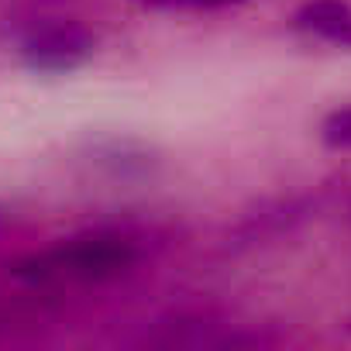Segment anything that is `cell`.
<instances>
[{
	"instance_id": "obj_8",
	"label": "cell",
	"mask_w": 351,
	"mask_h": 351,
	"mask_svg": "<svg viewBox=\"0 0 351 351\" xmlns=\"http://www.w3.org/2000/svg\"><path fill=\"white\" fill-rule=\"evenodd\" d=\"M341 330H344V334H348V337H351V317H348V320H344V324H341Z\"/></svg>"
},
{
	"instance_id": "obj_4",
	"label": "cell",
	"mask_w": 351,
	"mask_h": 351,
	"mask_svg": "<svg viewBox=\"0 0 351 351\" xmlns=\"http://www.w3.org/2000/svg\"><path fill=\"white\" fill-rule=\"evenodd\" d=\"M320 138L327 148H337V152H351V107H337L324 117L320 124Z\"/></svg>"
},
{
	"instance_id": "obj_6",
	"label": "cell",
	"mask_w": 351,
	"mask_h": 351,
	"mask_svg": "<svg viewBox=\"0 0 351 351\" xmlns=\"http://www.w3.org/2000/svg\"><path fill=\"white\" fill-rule=\"evenodd\" d=\"M228 4H241V0H186L183 8H228Z\"/></svg>"
},
{
	"instance_id": "obj_7",
	"label": "cell",
	"mask_w": 351,
	"mask_h": 351,
	"mask_svg": "<svg viewBox=\"0 0 351 351\" xmlns=\"http://www.w3.org/2000/svg\"><path fill=\"white\" fill-rule=\"evenodd\" d=\"M134 4H141V8H183L186 0H134Z\"/></svg>"
},
{
	"instance_id": "obj_1",
	"label": "cell",
	"mask_w": 351,
	"mask_h": 351,
	"mask_svg": "<svg viewBox=\"0 0 351 351\" xmlns=\"http://www.w3.org/2000/svg\"><path fill=\"white\" fill-rule=\"evenodd\" d=\"M141 258H145V245L138 234L117 228H97L21 255L18 262H11V276L21 286L42 293L86 289V286H107L131 276L141 265Z\"/></svg>"
},
{
	"instance_id": "obj_2",
	"label": "cell",
	"mask_w": 351,
	"mask_h": 351,
	"mask_svg": "<svg viewBox=\"0 0 351 351\" xmlns=\"http://www.w3.org/2000/svg\"><path fill=\"white\" fill-rule=\"evenodd\" d=\"M97 52V35L73 18H38L18 32V56L38 73L80 69Z\"/></svg>"
},
{
	"instance_id": "obj_3",
	"label": "cell",
	"mask_w": 351,
	"mask_h": 351,
	"mask_svg": "<svg viewBox=\"0 0 351 351\" xmlns=\"http://www.w3.org/2000/svg\"><path fill=\"white\" fill-rule=\"evenodd\" d=\"M348 18H351V8L344 0H310L293 14V28L317 38H330Z\"/></svg>"
},
{
	"instance_id": "obj_5",
	"label": "cell",
	"mask_w": 351,
	"mask_h": 351,
	"mask_svg": "<svg viewBox=\"0 0 351 351\" xmlns=\"http://www.w3.org/2000/svg\"><path fill=\"white\" fill-rule=\"evenodd\" d=\"M327 42H334V45H348V49H351V18H348V21H344Z\"/></svg>"
}]
</instances>
